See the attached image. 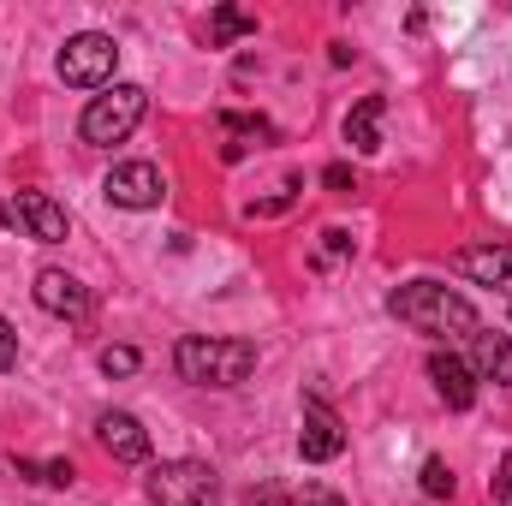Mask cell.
I'll use <instances>...</instances> for the list:
<instances>
[{"label":"cell","instance_id":"cell-1","mask_svg":"<svg viewBox=\"0 0 512 506\" xmlns=\"http://www.w3.org/2000/svg\"><path fill=\"white\" fill-rule=\"evenodd\" d=\"M387 310L411 334H429V340H471L483 328L477 310H471V298L453 292V286H441V280H405V286H393L387 292Z\"/></svg>","mask_w":512,"mask_h":506},{"label":"cell","instance_id":"cell-2","mask_svg":"<svg viewBox=\"0 0 512 506\" xmlns=\"http://www.w3.org/2000/svg\"><path fill=\"white\" fill-rule=\"evenodd\" d=\"M173 370L191 387H239L256 370V346L251 340H215V334H185L173 346Z\"/></svg>","mask_w":512,"mask_h":506},{"label":"cell","instance_id":"cell-3","mask_svg":"<svg viewBox=\"0 0 512 506\" xmlns=\"http://www.w3.org/2000/svg\"><path fill=\"white\" fill-rule=\"evenodd\" d=\"M143 114H149V90H143V84H108V90L84 108L78 137H84L90 149H114V143H126L131 131L143 126Z\"/></svg>","mask_w":512,"mask_h":506},{"label":"cell","instance_id":"cell-4","mask_svg":"<svg viewBox=\"0 0 512 506\" xmlns=\"http://www.w3.org/2000/svg\"><path fill=\"white\" fill-rule=\"evenodd\" d=\"M149 506H221V477L203 459H161L143 477Z\"/></svg>","mask_w":512,"mask_h":506},{"label":"cell","instance_id":"cell-5","mask_svg":"<svg viewBox=\"0 0 512 506\" xmlns=\"http://www.w3.org/2000/svg\"><path fill=\"white\" fill-rule=\"evenodd\" d=\"M114 66H120V42L102 36V30H78L60 48V78L72 90H108L114 84Z\"/></svg>","mask_w":512,"mask_h":506},{"label":"cell","instance_id":"cell-6","mask_svg":"<svg viewBox=\"0 0 512 506\" xmlns=\"http://www.w3.org/2000/svg\"><path fill=\"white\" fill-rule=\"evenodd\" d=\"M346 453V423H340V411L328 405V399H304V429H298V459L304 465H328V459H340Z\"/></svg>","mask_w":512,"mask_h":506},{"label":"cell","instance_id":"cell-7","mask_svg":"<svg viewBox=\"0 0 512 506\" xmlns=\"http://www.w3.org/2000/svg\"><path fill=\"white\" fill-rule=\"evenodd\" d=\"M0 215H6L12 227H24V239H36V245H60V239L72 233L66 209H60L48 191H18L12 203H0Z\"/></svg>","mask_w":512,"mask_h":506},{"label":"cell","instance_id":"cell-8","mask_svg":"<svg viewBox=\"0 0 512 506\" xmlns=\"http://www.w3.org/2000/svg\"><path fill=\"white\" fill-rule=\"evenodd\" d=\"M102 197H108L114 209H155V203L167 197V179H161L155 161H120V167L102 179Z\"/></svg>","mask_w":512,"mask_h":506},{"label":"cell","instance_id":"cell-9","mask_svg":"<svg viewBox=\"0 0 512 506\" xmlns=\"http://www.w3.org/2000/svg\"><path fill=\"white\" fill-rule=\"evenodd\" d=\"M30 292H36V304H42L48 316H60V322H84V316H90V286L72 280L66 268H42Z\"/></svg>","mask_w":512,"mask_h":506},{"label":"cell","instance_id":"cell-10","mask_svg":"<svg viewBox=\"0 0 512 506\" xmlns=\"http://www.w3.org/2000/svg\"><path fill=\"white\" fill-rule=\"evenodd\" d=\"M96 441H102L108 459H120V465H149V429H143L131 411H102V417H96Z\"/></svg>","mask_w":512,"mask_h":506},{"label":"cell","instance_id":"cell-11","mask_svg":"<svg viewBox=\"0 0 512 506\" xmlns=\"http://www.w3.org/2000/svg\"><path fill=\"white\" fill-rule=\"evenodd\" d=\"M429 381H435V393H441L453 411H471V405H477V370H471L465 358L429 352Z\"/></svg>","mask_w":512,"mask_h":506},{"label":"cell","instance_id":"cell-12","mask_svg":"<svg viewBox=\"0 0 512 506\" xmlns=\"http://www.w3.org/2000/svg\"><path fill=\"white\" fill-rule=\"evenodd\" d=\"M453 268L477 286H495V292H512V245H471V251L453 256Z\"/></svg>","mask_w":512,"mask_h":506},{"label":"cell","instance_id":"cell-13","mask_svg":"<svg viewBox=\"0 0 512 506\" xmlns=\"http://www.w3.org/2000/svg\"><path fill=\"white\" fill-rule=\"evenodd\" d=\"M471 358H477V376L512 387V334H495V328H477L471 334Z\"/></svg>","mask_w":512,"mask_h":506},{"label":"cell","instance_id":"cell-14","mask_svg":"<svg viewBox=\"0 0 512 506\" xmlns=\"http://www.w3.org/2000/svg\"><path fill=\"white\" fill-rule=\"evenodd\" d=\"M382 114H387L382 96H364V102L346 114V143H352L358 155H376V149H382Z\"/></svg>","mask_w":512,"mask_h":506},{"label":"cell","instance_id":"cell-15","mask_svg":"<svg viewBox=\"0 0 512 506\" xmlns=\"http://www.w3.org/2000/svg\"><path fill=\"white\" fill-rule=\"evenodd\" d=\"M256 18L245 6H215V18H209V48H227L233 36H251Z\"/></svg>","mask_w":512,"mask_h":506},{"label":"cell","instance_id":"cell-16","mask_svg":"<svg viewBox=\"0 0 512 506\" xmlns=\"http://www.w3.org/2000/svg\"><path fill=\"white\" fill-rule=\"evenodd\" d=\"M12 465H18V477H24V483H48V489H72V477H78V471H72V459H48V465L12 459Z\"/></svg>","mask_w":512,"mask_h":506},{"label":"cell","instance_id":"cell-17","mask_svg":"<svg viewBox=\"0 0 512 506\" xmlns=\"http://www.w3.org/2000/svg\"><path fill=\"white\" fill-rule=\"evenodd\" d=\"M423 495L429 501H453V471L441 459H423Z\"/></svg>","mask_w":512,"mask_h":506},{"label":"cell","instance_id":"cell-18","mask_svg":"<svg viewBox=\"0 0 512 506\" xmlns=\"http://www.w3.org/2000/svg\"><path fill=\"white\" fill-rule=\"evenodd\" d=\"M137 364H143V358H137L131 346H108V352H102V376H137Z\"/></svg>","mask_w":512,"mask_h":506},{"label":"cell","instance_id":"cell-19","mask_svg":"<svg viewBox=\"0 0 512 506\" xmlns=\"http://www.w3.org/2000/svg\"><path fill=\"white\" fill-rule=\"evenodd\" d=\"M322 185H328V191H340V197H352V191H358V179H352V167H346V161L322 167Z\"/></svg>","mask_w":512,"mask_h":506},{"label":"cell","instance_id":"cell-20","mask_svg":"<svg viewBox=\"0 0 512 506\" xmlns=\"http://www.w3.org/2000/svg\"><path fill=\"white\" fill-rule=\"evenodd\" d=\"M6 370H18V328L0 316V376H6Z\"/></svg>","mask_w":512,"mask_h":506},{"label":"cell","instance_id":"cell-21","mask_svg":"<svg viewBox=\"0 0 512 506\" xmlns=\"http://www.w3.org/2000/svg\"><path fill=\"white\" fill-rule=\"evenodd\" d=\"M221 126L245 131V137H274V126H268V120H251V114H221Z\"/></svg>","mask_w":512,"mask_h":506},{"label":"cell","instance_id":"cell-22","mask_svg":"<svg viewBox=\"0 0 512 506\" xmlns=\"http://www.w3.org/2000/svg\"><path fill=\"white\" fill-rule=\"evenodd\" d=\"M489 495H495V501H512V453L501 459V471L489 477Z\"/></svg>","mask_w":512,"mask_h":506},{"label":"cell","instance_id":"cell-23","mask_svg":"<svg viewBox=\"0 0 512 506\" xmlns=\"http://www.w3.org/2000/svg\"><path fill=\"white\" fill-rule=\"evenodd\" d=\"M322 251H328V256H346V251H352V233L328 227V233H322Z\"/></svg>","mask_w":512,"mask_h":506},{"label":"cell","instance_id":"cell-24","mask_svg":"<svg viewBox=\"0 0 512 506\" xmlns=\"http://www.w3.org/2000/svg\"><path fill=\"white\" fill-rule=\"evenodd\" d=\"M304 506H346V501H340L334 489H322V483H310V489H304Z\"/></svg>","mask_w":512,"mask_h":506},{"label":"cell","instance_id":"cell-25","mask_svg":"<svg viewBox=\"0 0 512 506\" xmlns=\"http://www.w3.org/2000/svg\"><path fill=\"white\" fill-rule=\"evenodd\" d=\"M245 506H286V495H280V489H251Z\"/></svg>","mask_w":512,"mask_h":506}]
</instances>
